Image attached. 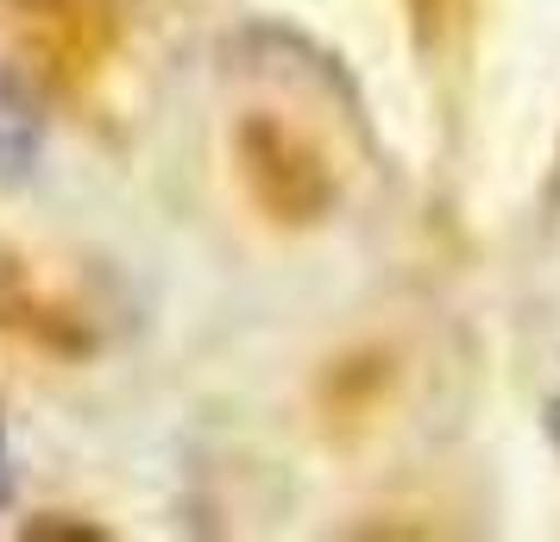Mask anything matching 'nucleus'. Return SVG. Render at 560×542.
I'll return each instance as SVG.
<instances>
[{"label": "nucleus", "instance_id": "f257e3e1", "mask_svg": "<svg viewBox=\"0 0 560 542\" xmlns=\"http://www.w3.org/2000/svg\"><path fill=\"white\" fill-rule=\"evenodd\" d=\"M32 152H38V114L13 82L0 77V171H26Z\"/></svg>", "mask_w": 560, "mask_h": 542}]
</instances>
